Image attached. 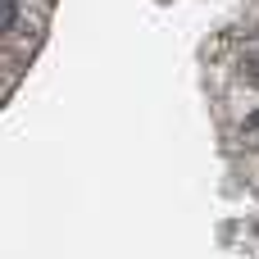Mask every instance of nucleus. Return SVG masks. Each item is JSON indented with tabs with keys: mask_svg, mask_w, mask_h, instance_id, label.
Returning a JSON list of instances; mask_svg holds the SVG:
<instances>
[{
	"mask_svg": "<svg viewBox=\"0 0 259 259\" xmlns=\"http://www.w3.org/2000/svg\"><path fill=\"white\" fill-rule=\"evenodd\" d=\"M18 18H23V5L18 0H0V36H9L18 27Z\"/></svg>",
	"mask_w": 259,
	"mask_h": 259,
	"instance_id": "obj_1",
	"label": "nucleus"
},
{
	"mask_svg": "<svg viewBox=\"0 0 259 259\" xmlns=\"http://www.w3.org/2000/svg\"><path fill=\"white\" fill-rule=\"evenodd\" d=\"M237 137H241V141H259V105L237 123Z\"/></svg>",
	"mask_w": 259,
	"mask_h": 259,
	"instance_id": "obj_2",
	"label": "nucleus"
}]
</instances>
